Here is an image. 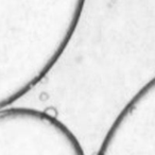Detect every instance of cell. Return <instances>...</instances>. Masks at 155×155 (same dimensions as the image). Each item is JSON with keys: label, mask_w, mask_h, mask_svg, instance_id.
I'll use <instances>...</instances> for the list:
<instances>
[{"label": "cell", "mask_w": 155, "mask_h": 155, "mask_svg": "<svg viewBox=\"0 0 155 155\" xmlns=\"http://www.w3.org/2000/svg\"><path fill=\"white\" fill-rule=\"evenodd\" d=\"M0 155H85V151L53 114L9 106L0 110Z\"/></svg>", "instance_id": "obj_1"}]
</instances>
